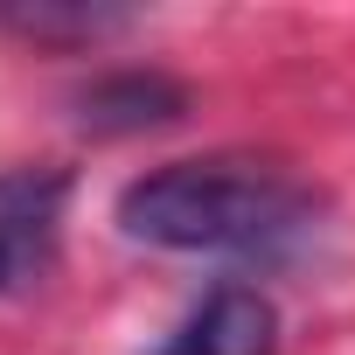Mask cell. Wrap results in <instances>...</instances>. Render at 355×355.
I'll list each match as a JSON object with an SVG mask.
<instances>
[{
	"mask_svg": "<svg viewBox=\"0 0 355 355\" xmlns=\"http://www.w3.org/2000/svg\"><path fill=\"white\" fill-rule=\"evenodd\" d=\"M272 348H279V306L258 286H216L153 355H272Z\"/></svg>",
	"mask_w": 355,
	"mask_h": 355,
	"instance_id": "cell-3",
	"label": "cell"
},
{
	"mask_svg": "<svg viewBox=\"0 0 355 355\" xmlns=\"http://www.w3.org/2000/svg\"><path fill=\"white\" fill-rule=\"evenodd\" d=\"M77 119H84L91 132H146V125L182 119V84H167V77H153V70L98 77V84L77 98Z\"/></svg>",
	"mask_w": 355,
	"mask_h": 355,
	"instance_id": "cell-4",
	"label": "cell"
},
{
	"mask_svg": "<svg viewBox=\"0 0 355 355\" xmlns=\"http://www.w3.org/2000/svg\"><path fill=\"white\" fill-rule=\"evenodd\" d=\"M70 182L56 167H8L0 174V293H21L49 272L56 230H63Z\"/></svg>",
	"mask_w": 355,
	"mask_h": 355,
	"instance_id": "cell-2",
	"label": "cell"
},
{
	"mask_svg": "<svg viewBox=\"0 0 355 355\" xmlns=\"http://www.w3.org/2000/svg\"><path fill=\"white\" fill-rule=\"evenodd\" d=\"M320 216V196L279 160L209 153L167 160L119 189V230L153 251H216V258H279Z\"/></svg>",
	"mask_w": 355,
	"mask_h": 355,
	"instance_id": "cell-1",
	"label": "cell"
},
{
	"mask_svg": "<svg viewBox=\"0 0 355 355\" xmlns=\"http://www.w3.org/2000/svg\"><path fill=\"white\" fill-rule=\"evenodd\" d=\"M132 15L119 8H84V0H35V8H0V28H15L28 42H98L119 35Z\"/></svg>",
	"mask_w": 355,
	"mask_h": 355,
	"instance_id": "cell-5",
	"label": "cell"
}]
</instances>
